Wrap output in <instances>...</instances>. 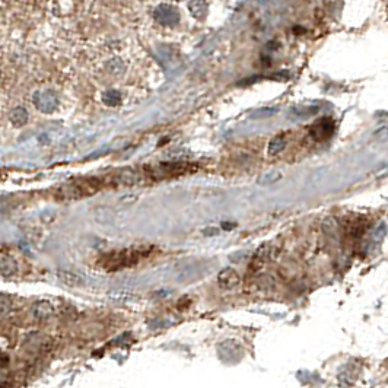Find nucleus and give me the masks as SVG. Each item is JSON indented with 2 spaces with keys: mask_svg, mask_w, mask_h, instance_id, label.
Returning <instances> with one entry per match:
<instances>
[{
  "mask_svg": "<svg viewBox=\"0 0 388 388\" xmlns=\"http://www.w3.org/2000/svg\"><path fill=\"white\" fill-rule=\"evenodd\" d=\"M32 314L39 321H46L50 317H53L54 307L48 301H44V299L43 301H37V302L32 305Z\"/></svg>",
  "mask_w": 388,
  "mask_h": 388,
  "instance_id": "39448f33",
  "label": "nucleus"
},
{
  "mask_svg": "<svg viewBox=\"0 0 388 388\" xmlns=\"http://www.w3.org/2000/svg\"><path fill=\"white\" fill-rule=\"evenodd\" d=\"M282 178V172L279 171H270V172H266L261 177H258V184L261 186H267V184H273L276 181H279Z\"/></svg>",
  "mask_w": 388,
  "mask_h": 388,
  "instance_id": "9b49d317",
  "label": "nucleus"
},
{
  "mask_svg": "<svg viewBox=\"0 0 388 388\" xmlns=\"http://www.w3.org/2000/svg\"><path fill=\"white\" fill-rule=\"evenodd\" d=\"M16 272H18V264L13 258H10V257L0 258V275L12 276Z\"/></svg>",
  "mask_w": 388,
  "mask_h": 388,
  "instance_id": "0eeeda50",
  "label": "nucleus"
},
{
  "mask_svg": "<svg viewBox=\"0 0 388 388\" xmlns=\"http://www.w3.org/2000/svg\"><path fill=\"white\" fill-rule=\"evenodd\" d=\"M153 19L162 25V27H174L178 21H180V13L178 9L171 6V5H159L155 12H153Z\"/></svg>",
  "mask_w": 388,
  "mask_h": 388,
  "instance_id": "f03ea898",
  "label": "nucleus"
},
{
  "mask_svg": "<svg viewBox=\"0 0 388 388\" xmlns=\"http://www.w3.org/2000/svg\"><path fill=\"white\" fill-rule=\"evenodd\" d=\"M239 280H241V279H239V275H238L234 269H231V267L223 269L218 276L219 286H220L222 289H227V291H231V289L237 288L238 284H239Z\"/></svg>",
  "mask_w": 388,
  "mask_h": 388,
  "instance_id": "20e7f679",
  "label": "nucleus"
},
{
  "mask_svg": "<svg viewBox=\"0 0 388 388\" xmlns=\"http://www.w3.org/2000/svg\"><path fill=\"white\" fill-rule=\"evenodd\" d=\"M58 279L63 282V283L69 284V286H79L80 283H84V279L76 273H72V272H65V270H60L58 273Z\"/></svg>",
  "mask_w": 388,
  "mask_h": 388,
  "instance_id": "6e6552de",
  "label": "nucleus"
},
{
  "mask_svg": "<svg viewBox=\"0 0 388 388\" xmlns=\"http://www.w3.org/2000/svg\"><path fill=\"white\" fill-rule=\"evenodd\" d=\"M103 101L108 107H117V105H120V103H121V94L118 91H115V89H110V91L104 92Z\"/></svg>",
  "mask_w": 388,
  "mask_h": 388,
  "instance_id": "1a4fd4ad",
  "label": "nucleus"
},
{
  "mask_svg": "<svg viewBox=\"0 0 388 388\" xmlns=\"http://www.w3.org/2000/svg\"><path fill=\"white\" fill-rule=\"evenodd\" d=\"M12 307V301L8 295H0V315L6 314Z\"/></svg>",
  "mask_w": 388,
  "mask_h": 388,
  "instance_id": "f8f14e48",
  "label": "nucleus"
},
{
  "mask_svg": "<svg viewBox=\"0 0 388 388\" xmlns=\"http://www.w3.org/2000/svg\"><path fill=\"white\" fill-rule=\"evenodd\" d=\"M284 145H286V139H284L283 134L276 136L275 139L269 143V155H270V156H275V155H277L279 152L283 151Z\"/></svg>",
  "mask_w": 388,
  "mask_h": 388,
  "instance_id": "9d476101",
  "label": "nucleus"
},
{
  "mask_svg": "<svg viewBox=\"0 0 388 388\" xmlns=\"http://www.w3.org/2000/svg\"><path fill=\"white\" fill-rule=\"evenodd\" d=\"M32 103H34L38 111L50 114L57 110L58 96H57L56 91H53V89H41V91H37L34 94Z\"/></svg>",
  "mask_w": 388,
  "mask_h": 388,
  "instance_id": "f257e3e1",
  "label": "nucleus"
},
{
  "mask_svg": "<svg viewBox=\"0 0 388 388\" xmlns=\"http://www.w3.org/2000/svg\"><path fill=\"white\" fill-rule=\"evenodd\" d=\"M333 132H334V123H333L332 118H321L320 121L314 123L310 127V134L317 142H324V140L330 139Z\"/></svg>",
  "mask_w": 388,
  "mask_h": 388,
  "instance_id": "7ed1b4c3",
  "label": "nucleus"
},
{
  "mask_svg": "<svg viewBox=\"0 0 388 388\" xmlns=\"http://www.w3.org/2000/svg\"><path fill=\"white\" fill-rule=\"evenodd\" d=\"M9 120L12 121L13 126L21 127V126H24V124L28 121V113H27V110H25V108H22V107H16V108H13V110L10 111Z\"/></svg>",
  "mask_w": 388,
  "mask_h": 388,
  "instance_id": "423d86ee",
  "label": "nucleus"
}]
</instances>
